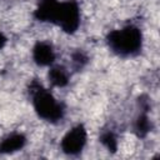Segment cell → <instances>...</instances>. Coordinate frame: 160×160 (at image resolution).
<instances>
[{
    "label": "cell",
    "mask_w": 160,
    "mask_h": 160,
    "mask_svg": "<svg viewBox=\"0 0 160 160\" xmlns=\"http://www.w3.org/2000/svg\"><path fill=\"white\" fill-rule=\"evenodd\" d=\"M141 32L135 26H125L114 30L108 35V44L110 49L121 56L138 54L141 49Z\"/></svg>",
    "instance_id": "6da1fadb"
},
{
    "label": "cell",
    "mask_w": 160,
    "mask_h": 160,
    "mask_svg": "<svg viewBox=\"0 0 160 160\" xmlns=\"http://www.w3.org/2000/svg\"><path fill=\"white\" fill-rule=\"evenodd\" d=\"M31 92L34 109L40 118L48 121H58L62 118V106L48 90L41 88L39 84H35Z\"/></svg>",
    "instance_id": "7a4b0ae2"
},
{
    "label": "cell",
    "mask_w": 160,
    "mask_h": 160,
    "mask_svg": "<svg viewBox=\"0 0 160 160\" xmlns=\"http://www.w3.org/2000/svg\"><path fill=\"white\" fill-rule=\"evenodd\" d=\"M55 24L66 32H74L80 24V10L78 2L74 0L59 2Z\"/></svg>",
    "instance_id": "3957f363"
},
{
    "label": "cell",
    "mask_w": 160,
    "mask_h": 160,
    "mask_svg": "<svg viewBox=\"0 0 160 160\" xmlns=\"http://www.w3.org/2000/svg\"><path fill=\"white\" fill-rule=\"evenodd\" d=\"M85 142H86V130L84 129V126L78 125L72 128L70 131H68L66 135L62 138L61 149L64 150V152L74 155L82 150Z\"/></svg>",
    "instance_id": "277c9868"
},
{
    "label": "cell",
    "mask_w": 160,
    "mask_h": 160,
    "mask_svg": "<svg viewBox=\"0 0 160 160\" xmlns=\"http://www.w3.org/2000/svg\"><path fill=\"white\" fill-rule=\"evenodd\" d=\"M59 2L56 0H41L38 9L35 10V18L41 21L55 22Z\"/></svg>",
    "instance_id": "5b68a950"
},
{
    "label": "cell",
    "mask_w": 160,
    "mask_h": 160,
    "mask_svg": "<svg viewBox=\"0 0 160 160\" xmlns=\"http://www.w3.org/2000/svg\"><path fill=\"white\" fill-rule=\"evenodd\" d=\"M32 56H34L35 62L41 66H48V65L52 64V61L55 59L52 48L46 42H38L34 46Z\"/></svg>",
    "instance_id": "8992f818"
},
{
    "label": "cell",
    "mask_w": 160,
    "mask_h": 160,
    "mask_svg": "<svg viewBox=\"0 0 160 160\" xmlns=\"http://www.w3.org/2000/svg\"><path fill=\"white\" fill-rule=\"evenodd\" d=\"M26 139L22 134H11L0 142V152H14L24 148Z\"/></svg>",
    "instance_id": "52a82bcc"
},
{
    "label": "cell",
    "mask_w": 160,
    "mask_h": 160,
    "mask_svg": "<svg viewBox=\"0 0 160 160\" xmlns=\"http://www.w3.org/2000/svg\"><path fill=\"white\" fill-rule=\"evenodd\" d=\"M49 79L55 86H65L69 81L68 72L60 66H55L49 71Z\"/></svg>",
    "instance_id": "ba28073f"
},
{
    "label": "cell",
    "mask_w": 160,
    "mask_h": 160,
    "mask_svg": "<svg viewBox=\"0 0 160 160\" xmlns=\"http://www.w3.org/2000/svg\"><path fill=\"white\" fill-rule=\"evenodd\" d=\"M150 130V121H149V118L146 114H141L138 120H136V124H135V131L138 132L139 136H145Z\"/></svg>",
    "instance_id": "9c48e42d"
},
{
    "label": "cell",
    "mask_w": 160,
    "mask_h": 160,
    "mask_svg": "<svg viewBox=\"0 0 160 160\" xmlns=\"http://www.w3.org/2000/svg\"><path fill=\"white\" fill-rule=\"evenodd\" d=\"M101 142L111 151H115L116 150V139L114 136L112 132H105L102 136H101Z\"/></svg>",
    "instance_id": "30bf717a"
},
{
    "label": "cell",
    "mask_w": 160,
    "mask_h": 160,
    "mask_svg": "<svg viewBox=\"0 0 160 160\" xmlns=\"http://www.w3.org/2000/svg\"><path fill=\"white\" fill-rule=\"evenodd\" d=\"M72 62L76 68H81L85 62H86V56L81 52V51H78L72 55Z\"/></svg>",
    "instance_id": "8fae6325"
},
{
    "label": "cell",
    "mask_w": 160,
    "mask_h": 160,
    "mask_svg": "<svg viewBox=\"0 0 160 160\" xmlns=\"http://www.w3.org/2000/svg\"><path fill=\"white\" fill-rule=\"evenodd\" d=\"M5 42H6V38L0 32V49H2V48H4Z\"/></svg>",
    "instance_id": "7c38bea8"
}]
</instances>
